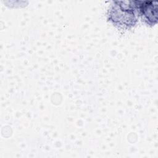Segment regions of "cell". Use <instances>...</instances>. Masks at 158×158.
<instances>
[{"label":"cell","mask_w":158,"mask_h":158,"mask_svg":"<svg viewBox=\"0 0 158 158\" xmlns=\"http://www.w3.org/2000/svg\"><path fill=\"white\" fill-rule=\"evenodd\" d=\"M107 20L121 30H130L135 26L139 17L136 1H115L109 7Z\"/></svg>","instance_id":"1"},{"label":"cell","mask_w":158,"mask_h":158,"mask_svg":"<svg viewBox=\"0 0 158 158\" xmlns=\"http://www.w3.org/2000/svg\"><path fill=\"white\" fill-rule=\"evenodd\" d=\"M138 12L142 20L149 26L157 23V2L153 1H136Z\"/></svg>","instance_id":"2"}]
</instances>
